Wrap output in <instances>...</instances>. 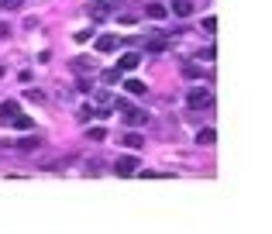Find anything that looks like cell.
<instances>
[{
	"mask_svg": "<svg viewBox=\"0 0 272 234\" xmlns=\"http://www.w3.org/2000/svg\"><path fill=\"white\" fill-rule=\"evenodd\" d=\"M210 103H214V97H210L207 90H200V86L186 93V107H190V110H203V107H210Z\"/></svg>",
	"mask_w": 272,
	"mask_h": 234,
	"instance_id": "cell-1",
	"label": "cell"
},
{
	"mask_svg": "<svg viewBox=\"0 0 272 234\" xmlns=\"http://www.w3.org/2000/svg\"><path fill=\"white\" fill-rule=\"evenodd\" d=\"M117 110L128 117V124H135V128H141V124L148 121V114H145V110H138V107H131V103H124V100H117Z\"/></svg>",
	"mask_w": 272,
	"mask_h": 234,
	"instance_id": "cell-2",
	"label": "cell"
},
{
	"mask_svg": "<svg viewBox=\"0 0 272 234\" xmlns=\"http://www.w3.org/2000/svg\"><path fill=\"white\" fill-rule=\"evenodd\" d=\"M114 172L117 176H131V172H138V158L135 155H121L114 162Z\"/></svg>",
	"mask_w": 272,
	"mask_h": 234,
	"instance_id": "cell-3",
	"label": "cell"
},
{
	"mask_svg": "<svg viewBox=\"0 0 272 234\" xmlns=\"http://www.w3.org/2000/svg\"><path fill=\"white\" fill-rule=\"evenodd\" d=\"M18 114H21L18 100H4V103H0V117H4V124H11V121H14Z\"/></svg>",
	"mask_w": 272,
	"mask_h": 234,
	"instance_id": "cell-4",
	"label": "cell"
},
{
	"mask_svg": "<svg viewBox=\"0 0 272 234\" xmlns=\"http://www.w3.org/2000/svg\"><path fill=\"white\" fill-rule=\"evenodd\" d=\"M117 41H121L117 35H100V38H97V52H103V55H107V52H114Z\"/></svg>",
	"mask_w": 272,
	"mask_h": 234,
	"instance_id": "cell-5",
	"label": "cell"
},
{
	"mask_svg": "<svg viewBox=\"0 0 272 234\" xmlns=\"http://www.w3.org/2000/svg\"><path fill=\"white\" fill-rule=\"evenodd\" d=\"M138 62H141V55H138V52H128V55L117 58V69H121V73H128V69H135Z\"/></svg>",
	"mask_w": 272,
	"mask_h": 234,
	"instance_id": "cell-6",
	"label": "cell"
},
{
	"mask_svg": "<svg viewBox=\"0 0 272 234\" xmlns=\"http://www.w3.org/2000/svg\"><path fill=\"white\" fill-rule=\"evenodd\" d=\"M193 11H196V7L190 4V0H173V14H176V18H190Z\"/></svg>",
	"mask_w": 272,
	"mask_h": 234,
	"instance_id": "cell-7",
	"label": "cell"
},
{
	"mask_svg": "<svg viewBox=\"0 0 272 234\" xmlns=\"http://www.w3.org/2000/svg\"><path fill=\"white\" fill-rule=\"evenodd\" d=\"M145 14H148L152 21H162L166 14H169V7H166V4H148V7H145Z\"/></svg>",
	"mask_w": 272,
	"mask_h": 234,
	"instance_id": "cell-8",
	"label": "cell"
},
{
	"mask_svg": "<svg viewBox=\"0 0 272 234\" xmlns=\"http://www.w3.org/2000/svg\"><path fill=\"white\" fill-rule=\"evenodd\" d=\"M35 148H41V138H38V135L21 138V141H18V152H35Z\"/></svg>",
	"mask_w": 272,
	"mask_h": 234,
	"instance_id": "cell-9",
	"label": "cell"
},
{
	"mask_svg": "<svg viewBox=\"0 0 272 234\" xmlns=\"http://www.w3.org/2000/svg\"><path fill=\"white\" fill-rule=\"evenodd\" d=\"M124 90H128V93H131V97H141V93H148V90H145V83H141V79H124Z\"/></svg>",
	"mask_w": 272,
	"mask_h": 234,
	"instance_id": "cell-10",
	"label": "cell"
},
{
	"mask_svg": "<svg viewBox=\"0 0 272 234\" xmlns=\"http://www.w3.org/2000/svg\"><path fill=\"white\" fill-rule=\"evenodd\" d=\"M214 141H217V131H214V128H203V131L196 135V145H214Z\"/></svg>",
	"mask_w": 272,
	"mask_h": 234,
	"instance_id": "cell-11",
	"label": "cell"
},
{
	"mask_svg": "<svg viewBox=\"0 0 272 234\" xmlns=\"http://www.w3.org/2000/svg\"><path fill=\"white\" fill-rule=\"evenodd\" d=\"M166 48H169V41L162 38V35H152L148 38V52H166Z\"/></svg>",
	"mask_w": 272,
	"mask_h": 234,
	"instance_id": "cell-12",
	"label": "cell"
},
{
	"mask_svg": "<svg viewBox=\"0 0 272 234\" xmlns=\"http://www.w3.org/2000/svg\"><path fill=\"white\" fill-rule=\"evenodd\" d=\"M11 124H14V128H21V131H31V128H35V121H31V117H24V114H18Z\"/></svg>",
	"mask_w": 272,
	"mask_h": 234,
	"instance_id": "cell-13",
	"label": "cell"
},
{
	"mask_svg": "<svg viewBox=\"0 0 272 234\" xmlns=\"http://www.w3.org/2000/svg\"><path fill=\"white\" fill-rule=\"evenodd\" d=\"M183 76L186 79H200L203 76V66H183Z\"/></svg>",
	"mask_w": 272,
	"mask_h": 234,
	"instance_id": "cell-14",
	"label": "cell"
},
{
	"mask_svg": "<svg viewBox=\"0 0 272 234\" xmlns=\"http://www.w3.org/2000/svg\"><path fill=\"white\" fill-rule=\"evenodd\" d=\"M103 83H121V69H107L103 73Z\"/></svg>",
	"mask_w": 272,
	"mask_h": 234,
	"instance_id": "cell-15",
	"label": "cell"
},
{
	"mask_svg": "<svg viewBox=\"0 0 272 234\" xmlns=\"http://www.w3.org/2000/svg\"><path fill=\"white\" fill-rule=\"evenodd\" d=\"M124 145H128V148H141V135H128L124 138Z\"/></svg>",
	"mask_w": 272,
	"mask_h": 234,
	"instance_id": "cell-16",
	"label": "cell"
},
{
	"mask_svg": "<svg viewBox=\"0 0 272 234\" xmlns=\"http://www.w3.org/2000/svg\"><path fill=\"white\" fill-rule=\"evenodd\" d=\"M203 31H210V35H214V31H217V18H203Z\"/></svg>",
	"mask_w": 272,
	"mask_h": 234,
	"instance_id": "cell-17",
	"label": "cell"
},
{
	"mask_svg": "<svg viewBox=\"0 0 272 234\" xmlns=\"http://www.w3.org/2000/svg\"><path fill=\"white\" fill-rule=\"evenodd\" d=\"M93 38V31H90V28H83V31H76V41H90Z\"/></svg>",
	"mask_w": 272,
	"mask_h": 234,
	"instance_id": "cell-18",
	"label": "cell"
},
{
	"mask_svg": "<svg viewBox=\"0 0 272 234\" xmlns=\"http://www.w3.org/2000/svg\"><path fill=\"white\" fill-rule=\"evenodd\" d=\"M0 4H4V7H7V11H14V7H21V4H24V0H0Z\"/></svg>",
	"mask_w": 272,
	"mask_h": 234,
	"instance_id": "cell-19",
	"label": "cell"
},
{
	"mask_svg": "<svg viewBox=\"0 0 272 234\" xmlns=\"http://www.w3.org/2000/svg\"><path fill=\"white\" fill-rule=\"evenodd\" d=\"M4 35H7V24H0V38H4Z\"/></svg>",
	"mask_w": 272,
	"mask_h": 234,
	"instance_id": "cell-20",
	"label": "cell"
},
{
	"mask_svg": "<svg viewBox=\"0 0 272 234\" xmlns=\"http://www.w3.org/2000/svg\"><path fill=\"white\" fill-rule=\"evenodd\" d=\"M0 76H4V69H0Z\"/></svg>",
	"mask_w": 272,
	"mask_h": 234,
	"instance_id": "cell-21",
	"label": "cell"
}]
</instances>
